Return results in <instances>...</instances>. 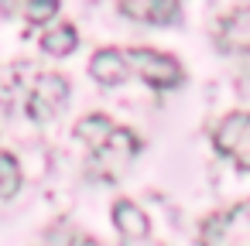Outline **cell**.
<instances>
[{
    "instance_id": "1",
    "label": "cell",
    "mask_w": 250,
    "mask_h": 246,
    "mask_svg": "<svg viewBox=\"0 0 250 246\" xmlns=\"http://www.w3.org/2000/svg\"><path fill=\"white\" fill-rule=\"evenodd\" d=\"M199 246H250V202L206 215L199 226Z\"/></svg>"
},
{
    "instance_id": "2",
    "label": "cell",
    "mask_w": 250,
    "mask_h": 246,
    "mask_svg": "<svg viewBox=\"0 0 250 246\" xmlns=\"http://www.w3.org/2000/svg\"><path fill=\"white\" fill-rule=\"evenodd\" d=\"M124 55H127V69H134L151 89H178L185 82L178 58H171L158 48H130Z\"/></svg>"
},
{
    "instance_id": "3",
    "label": "cell",
    "mask_w": 250,
    "mask_h": 246,
    "mask_svg": "<svg viewBox=\"0 0 250 246\" xmlns=\"http://www.w3.org/2000/svg\"><path fill=\"white\" fill-rule=\"evenodd\" d=\"M137 151H141V137L130 127H113L110 140L100 151H93V174L96 178H117V174H124V168L137 157Z\"/></svg>"
},
{
    "instance_id": "4",
    "label": "cell",
    "mask_w": 250,
    "mask_h": 246,
    "mask_svg": "<svg viewBox=\"0 0 250 246\" xmlns=\"http://www.w3.org/2000/svg\"><path fill=\"white\" fill-rule=\"evenodd\" d=\"M69 99V79L55 76V72H45L35 79L31 86V96H28V116L35 123H48Z\"/></svg>"
},
{
    "instance_id": "5",
    "label": "cell",
    "mask_w": 250,
    "mask_h": 246,
    "mask_svg": "<svg viewBox=\"0 0 250 246\" xmlns=\"http://www.w3.org/2000/svg\"><path fill=\"white\" fill-rule=\"evenodd\" d=\"M124 18L141 21V24H178L182 21V4L178 0H117Z\"/></svg>"
},
{
    "instance_id": "6",
    "label": "cell",
    "mask_w": 250,
    "mask_h": 246,
    "mask_svg": "<svg viewBox=\"0 0 250 246\" xmlns=\"http://www.w3.org/2000/svg\"><path fill=\"white\" fill-rule=\"evenodd\" d=\"M216 45H219V52H229V55H247L250 52V4L229 11L219 21Z\"/></svg>"
},
{
    "instance_id": "7",
    "label": "cell",
    "mask_w": 250,
    "mask_h": 246,
    "mask_svg": "<svg viewBox=\"0 0 250 246\" xmlns=\"http://www.w3.org/2000/svg\"><path fill=\"white\" fill-rule=\"evenodd\" d=\"M127 55L120 48H100L93 58H89V76L100 82V86H120L127 79Z\"/></svg>"
},
{
    "instance_id": "8",
    "label": "cell",
    "mask_w": 250,
    "mask_h": 246,
    "mask_svg": "<svg viewBox=\"0 0 250 246\" xmlns=\"http://www.w3.org/2000/svg\"><path fill=\"white\" fill-rule=\"evenodd\" d=\"M113 226H117V232H120L124 239H144V236L151 232L147 215H144L130 198H117V202H113Z\"/></svg>"
},
{
    "instance_id": "9",
    "label": "cell",
    "mask_w": 250,
    "mask_h": 246,
    "mask_svg": "<svg viewBox=\"0 0 250 246\" xmlns=\"http://www.w3.org/2000/svg\"><path fill=\"white\" fill-rule=\"evenodd\" d=\"M110 133H113V120L106 113H89V116H83L76 123V137L83 144H89V151H100L110 140Z\"/></svg>"
},
{
    "instance_id": "10",
    "label": "cell",
    "mask_w": 250,
    "mask_h": 246,
    "mask_svg": "<svg viewBox=\"0 0 250 246\" xmlns=\"http://www.w3.org/2000/svg\"><path fill=\"white\" fill-rule=\"evenodd\" d=\"M76 45H79V31H76L72 24L48 28V31L42 35V52H45V55H55V58L72 55V52H76Z\"/></svg>"
},
{
    "instance_id": "11",
    "label": "cell",
    "mask_w": 250,
    "mask_h": 246,
    "mask_svg": "<svg viewBox=\"0 0 250 246\" xmlns=\"http://www.w3.org/2000/svg\"><path fill=\"white\" fill-rule=\"evenodd\" d=\"M21 188V164L14 154L0 151V198H11Z\"/></svg>"
},
{
    "instance_id": "12",
    "label": "cell",
    "mask_w": 250,
    "mask_h": 246,
    "mask_svg": "<svg viewBox=\"0 0 250 246\" xmlns=\"http://www.w3.org/2000/svg\"><path fill=\"white\" fill-rule=\"evenodd\" d=\"M59 14V0H28L24 4V18L31 24H48Z\"/></svg>"
},
{
    "instance_id": "13",
    "label": "cell",
    "mask_w": 250,
    "mask_h": 246,
    "mask_svg": "<svg viewBox=\"0 0 250 246\" xmlns=\"http://www.w3.org/2000/svg\"><path fill=\"white\" fill-rule=\"evenodd\" d=\"M226 157L240 168V171H250V120H247V127H243V133L233 140V147L226 151Z\"/></svg>"
},
{
    "instance_id": "14",
    "label": "cell",
    "mask_w": 250,
    "mask_h": 246,
    "mask_svg": "<svg viewBox=\"0 0 250 246\" xmlns=\"http://www.w3.org/2000/svg\"><path fill=\"white\" fill-rule=\"evenodd\" d=\"M124 246H165V243H158V239L144 236V239H124Z\"/></svg>"
}]
</instances>
